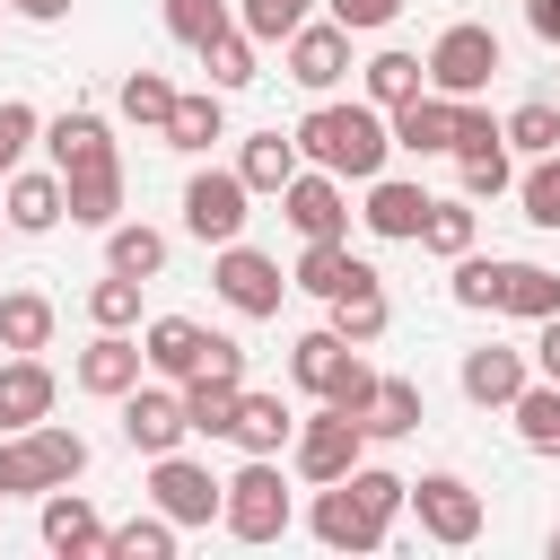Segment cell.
<instances>
[{
    "mask_svg": "<svg viewBox=\"0 0 560 560\" xmlns=\"http://www.w3.org/2000/svg\"><path fill=\"white\" fill-rule=\"evenodd\" d=\"M420 245H429L438 262L472 254V192H464V201H429V228H420Z\"/></svg>",
    "mask_w": 560,
    "mask_h": 560,
    "instance_id": "7bdbcfd3",
    "label": "cell"
},
{
    "mask_svg": "<svg viewBox=\"0 0 560 560\" xmlns=\"http://www.w3.org/2000/svg\"><path fill=\"white\" fill-rule=\"evenodd\" d=\"M236 376H184V411H192V438H228L236 429Z\"/></svg>",
    "mask_w": 560,
    "mask_h": 560,
    "instance_id": "74e56055",
    "label": "cell"
},
{
    "mask_svg": "<svg viewBox=\"0 0 560 560\" xmlns=\"http://www.w3.org/2000/svg\"><path fill=\"white\" fill-rule=\"evenodd\" d=\"M411 516H420V534L446 542V551L481 542V525H490V508H481V490H472L464 472H420V481H411Z\"/></svg>",
    "mask_w": 560,
    "mask_h": 560,
    "instance_id": "8992f818",
    "label": "cell"
},
{
    "mask_svg": "<svg viewBox=\"0 0 560 560\" xmlns=\"http://www.w3.org/2000/svg\"><path fill=\"white\" fill-rule=\"evenodd\" d=\"M455 175H464V192H472V201H499V192L516 184V166H508V131H499V140H481V149H455Z\"/></svg>",
    "mask_w": 560,
    "mask_h": 560,
    "instance_id": "ab89813d",
    "label": "cell"
},
{
    "mask_svg": "<svg viewBox=\"0 0 560 560\" xmlns=\"http://www.w3.org/2000/svg\"><path fill=\"white\" fill-rule=\"evenodd\" d=\"M175 96H184V88H175L166 70H131V79L114 88V114H122V122H140V131H166Z\"/></svg>",
    "mask_w": 560,
    "mask_h": 560,
    "instance_id": "d6a6232c",
    "label": "cell"
},
{
    "mask_svg": "<svg viewBox=\"0 0 560 560\" xmlns=\"http://www.w3.org/2000/svg\"><path fill=\"white\" fill-rule=\"evenodd\" d=\"M140 350H149V368H158L166 385H184V376H201L210 332H201L192 315H149V324H140Z\"/></svg>",
    "mask_w": 560,
    "mask_h": 560,
    "instance_id": "7402d4cb",
    "label": "cell"
},
{
    "mask_svg": "<svg viewBox=\"0 0 560 560\" xmlns=\"http://www.w3.org/2000/svg\"><path fill=\"white\" fill-rule=\"evenodd\" d=\"M499 131H508V149L542 158V149H560V105H551V96H525V105H516V114H508Z\"/></svg>",
    "mask_w": 560,
    "mask_h": 560,
    "instance_id": "ee69618b",
    "label": "cell"
},
{
    "mask_svg": "<svg viewBox=\"0 0 560 560\" xmlns=\"http://www.w3.org/2000/svg\"><path fill=\"white\" fill-rule=\"evenodd\" d=\"M490 79H499V35L472 26V18H455V26L429 44V88H438V96H481Z\"/></svg>",
    "mask_w": 560,
    "mask_h": 560,
    "instance_id": "ba28073f",
    "label": "cell"
},
{
    "mask_svg": "<svg viewBox=\"0 0 560 560\" xmlns=\"http://www.w3.org/2000/svg\"><path fill=\"white\" fill-rule=\"evenodd\" d=\"M140 368H149V350H140L131 332H96V341L70 359V385L96 394V402H122V394L140 385Z\"/></svg>",
    "mask_w": 560,
    "mask_h": 560,
    "instance_id": "5bb4252c",
    "label": "cell"
},
{
    "mask_svg": "<svg viewBox=\"0 0 560 560\" xmlns=\"http://www.w3.org/2000/svg\"><path fill=\"white\" fill-rule=\"evenodd\" d=\"M245 455H289V438H298V411L280 402V394H236V429H228Z\"/></svg>",
    "mask_w": 560,
    "mask_h": 560,
    "instance_id": "d4e9b609",
    "label": "cell"
},
{
    "mask_svg": "<svg viewBox=\"0 0 560 560\" xmlns=\"http://www.w3.org/2000/svg\"><path fill=\"white\" fill-rule=\"evenodd\" d=\"M324 18H341L350 35H376V26L402 18V0H324Z\"/></svg>",
    "mask_w": 560,
    "mask_h": 560,
    "instance_id": "f907efd6",
    "label": "cell"
},
{
    "mask_svg": "<svg viewBox=\"0 0 560 560\" xmlns=\"http://www.w3.org/2000/svg\"><path fill=\"white\" fill-rule=\"evenodd\" d=\"M298 149H306V166H332L341 184H368V175H385V158H394V122H385V105H315L306 122H298Z\"/></svg>",
    "mask_w": 560,
    "mask_h": 560,
    "instance_id": "6da1fadb",
    "label": "cell"
},
{
    "mask_svg": "<svg viewBox=\"0 0 560 560\" xmlns=\"http://www.w3.org/2000/svg\"><path fill=\"white\" fill-rule=\"evenodd\" d=\"M0 236H18V228H9V201H0Z\"/></svg>",
    "mask_w": 560,
    "mask_h": 560,
    "instance_id": "680465c9",
    "label": "cell"
},
{
    "mask_svg": "<svg viewBox=\"0 0 560 560\" xmlns=\"http://www.w3.org/2000/svg\"><path fill=\"white\" fill-rule=\"evenodd\" d=\"M289 481H280V455H245L236 472H228V508H219V525L236 534V542H280L289 534Z\"/></svg>",
    "mask_w": 560,
    "mask_h": 560,
    "instance_id": "7a4b0ae2",
    "label": "cell"
},
{
    "mask_svg": "<svg viewBox=\"0 0 560 560\" xmlns=\"http://www.w3.org/2000/svg\"><path fill=\"white\" fill-rule=\"evenodd\" d=\"M359 88H368V105L394 114V105H411V96L429 88V61H420V52H376V61L359 70Z\"/></svg>",
    "mask_w": 560,
    "mask_h": 560,
    "instance_id": "1f68e13d",
    "label": "cell"
},
{
    "mask_svg": "<svg viewBox=\"0 0 560 560\" xmlns=\"http://www.w3.org/2000/svg\"><path fill=\"white\" fill-rule=\"evenodd\" d=\"M499 315H516V324L560 315V271H542V262H508V254H499Z\"/></svg>",
    "mask_w": 560,
    "mask_h": 560,
    "instance_id": "484cf974",
    "label": "cell"
},
{
    "mask_svg": "<svg viewBox=\"0 0 560 560\" xmlns=\"http://www.w3.org/2000/svg\"><path fill=\"white\" fill-rule=\"evenodd\" d=\"M254 52H262V44H254L245 26H219V35L201 44V70H210V88H219V96L254 88V79H262V61H254Z\"/></svg>",
    "mask_w": 560,
    "mask_h": 560,
    "instance_id": "f546056e",
    "label": "cell"
},
{
    "mask_svg": "<svg viewBox=\"0 0 560 560\" xmlns=\"http://www.w3.org/2000/svg\"><path fill=\"white\" fill-rule=\"evenodd\" d=\"M88 324H96V332H131V324H140V280H131V271H105V280L88 289Z\"/></svg>",
    "mask_w": 560,
    "mask_h": 560,
    "instance_id": "60d3db41",
    "label": "cell"
},
{
    "mask_svg": "<svg viewBox=\"0 0 560 560\" xmlns=\"http://www.w3.org/2000/svg\"><path fill=\"white\" fill-rule=\"evenodd\" d=\"M210 289H219V306H228V315L262 324V315H280V298H289L298 280H289V271L262 254V245H245V236H236V245H219V262H210Z\"/></svg>",
    "mask_w": 560,
    "mask_h": 560,
    "instance_id": "3957f363",
    "label": "cell"
},
{
    "mask_svg": "<svg viewBox=\"0 0 560 560\" xmlns=\"http://www.w3.org/2000/svg\"><path fill=\"white\" fill-rule=\"evenodd\" d=\"M525 26H534L542 44H560V0H525Z\"/></svg>",
    "mask_w": 560,
    "mask_h": 560,
    "instance_id": "9f6ffc18",
    "label": "cell"
},
{
    "mask_svg": "<svg viewBox=\"0 0 560 560\" xmlns=\"http://www.w3.org/2000/svg\"><path fill=\"white\" fill-rule=\"evenodd\" d=\"M245 201H254V184H245L236 166H201V175L184 184V228H192L201 245H236L245 219H254Z\"/></svg>",
    "mask_w": 560,
    "mask_h": 560,
    "instance_id": "9c48e42d",
    "label": "cell"
},
{
    "mask_svg": "<svg viewBox=\"0 0 560 560\" xmlns=\"http://www.w3.org/2000/svg\"><path fill=\"white\" fill-rule=\"evenodd\" d=\"M551 560H560V525H551Z\"/></svg>",
    "mask_w": 560,
    "mask_h": 560,
    "instance_id": "91938a15",
    "label": "cell"
},
{
    "mask_svg": "<svg viewBox=\"0 0 560 560\" xmlns=\"http://www.w3.org/2000/svg\"><path fill=\"white\" fill-rule=\"evenodd\" d=\"M359 464H368V429H359V411L324 402L315 420H298V438H289V472H298V481H341V472H359Z\"/></svg>",
    "mask_w": 560,
    "mask_h": 560,
    "instance_id": "277c9868",
    "label": "cell"
},
{
    "mask_svg": "<svg viewBox=\"0 0 560 560\" xmlns=\"http://www.w3.org/2000/svg\"><path fill=\"white\" fill-rule=\"evenodd\" d=\"M18 18H35V26H52V18H70V0H9Z\"/></svg>",
    "mask_w": 560,
    "mask_h": 560,
    "instance_id": "6f0895ef",
    "label": "cell"
},
{
    "mask_svg": "<svg viewBox=\"0 0 560 560\" xmlns=\"http://www.w3.org/2000/svg\"><path fill=\"white\" fill-rule=\"evenodd\" d=\"M280 219L298 236H350V201H341V175L332 166H298L289 192H280Z\"/></svg>",
    "mask_w": 560,
    "mask_h": 560,
    "instance_id": "4fadbf2b",
    "label": "cell"
},
{
    "mask_svg": "<svg viewBox=\"0 0 560 560\" xmlns=\"http://www.w3.org/2000/svg\"><path fill=\"white\" fill-rule=\"evenodd\" d=\"M0 350H52V298L44 289H9L0 298Z\"/></svg>",
    "mask_w": 560,
    "mask_h": 560,
    "instance_id": "e575fe53",
    "label": "cell"
},
{
    "mask_svg": "<svg viewBox=\"0 0 560 560\" xmlns=\"http://www.w3.org/2000/svg\"><path fill=\"white\" fill-rule=\"evenodd\" d=\"M289 280H298L306 298H324V306H332L341 289H368V280H376V262H359V254H350V236H306V254H298V271H289Z\"/></svg>",
    "mask_w": 560,
    "mask_h": 560,
    "instance_id": "ffe728a7",
    "label": "cell"
},
{
    "mask_svg": "<svg viewBox=\"0 0 560 560\" xmlns=\"http://www.w3.org/2000/svg\"><path fill=\"white\" fill-rule=\"evenodd\" d=\"M0 201H9V228H18V236H44V228L70 219L61 166H18V175H0Z\"/></svg>",
    "mask_w": 560,
    "mask_h": 560,
    "instance_id": "9a60e30c",
    "label": "cell"
},
{
    "mask_svg": "<svg viewBox=\"0 0 560 560\" xmlns=\"http://www.w3.org/2000/svg\"><path fill=\"white\" fill-rule=\"evenodd\" d=\"M280 61H289V79H298L306 96H332V88L350 79V26H341V18H306V26L280 44Z\"/></svg>",
    "mask_w": 560,
    "mask_h": 560,
    "instance_id": "30bf717a",
    "label": "cell"
},
{
    "mask_svg": "<svg viewBox=\"0 0 560 560\" xmlns=\"http://www.w3.org/2000/svg\"><path fill=\"white\" fill-rule=\"evenodd\" d=\"M534 368H542V376H560V315H542V324H534Z\"/></svg>",
    "mask_w": 560,
    "mask_h": 560,
    "instance_id": "11a10c76",
    "label": "cell"
},
{
    "mask_svg": "<svg viewBox=\"0 0 560 560\" xmlns=\"http://www.w3.org/2000/svg\"><path fill=\"white\" fill-rule=\"evenodd\" d=\"M18 438H26L35 472H44V490H61V481H79V472H88V438H79V429H61V420H35V429H18Z\"/></svg>",
    "mask_w": 560,
    "mask_h": 560,
    "instance_id": "f1b7e54d",
    "label": "cell"
},
{
    "mask_svg": "<svg viewBox=\"0 0 560 560\" xmlns=\"http://www.w3.org/2000/svg\"><path fill=\"white\" fill-rule=\"evenodd\" d=\"M385 324H394L385 280H368V289H341V298H332V332H341V341H359V350H368V341H385Z\"/></svg>",
    "mask_w": 560,
    "mask_h": 560,
    "instance_id": "8d00e7d4",
    "label": "cell"
},
{
    "mask_svg": "<svg viewBox=\"0 0 560 560\" xmlns=\"http://www.w3.org/2000/svg\"><path fill=\"white\" fill-rule=\"evenodd\" d=\"M105 516L88 508V490H44V551H61V560H105Z\"/></svg>",
    "mask_w": 560,
    "mask_h": 560,
    "instance_id": "2e32d148",
    "label": "cell"
},
{
    "mask_svg": "<svg viewBox=\"0 0 560 560\" xmlns=\"http://www.w3.org/2000/svg\"><path fill=\"white\" fill-rule=\"evenodd\" d=\"M158 9H166V35H175V44H192V52H201L219 26H236V18H228V0H158Z\"/></svg>",
    "mask_w": 560,
    "mask_h": 560,
    "instance_id": "bcb514c9",
    "label": "cell"
},
{
    "mask_svg": "<svg viewBox=\"0 0 560 560\" xmlns=\"http://www.w3.org/2000/svg\"><path fill=\"white\" fill-rule=\"evenodd\" d=\"M359 429H368V446H385V438H411V429H420V385H411V376H385Z\"/></svg>",
    "mask_w": 560,
    "mask_h": 560,
    "instance_id": "f35d334b",
    "label": "cell"
},
{
    "mask_svg": "<svg viewBox=\"0 0 560 560\" xmlns=\"http://www.w3.org/2000/svg\"><path fill=\"white\" fill-rule=\"evenodd\" d=\"M35 140H44V114H35L26 96H0V175H18Z\"/></svg>",
    "mask_w": 560,
    "mask_h": 560,
    "instance_id": "7dc6e473",
    "label": "cell"
},
{
    "mask_svg": "<svg viewBox=\"0 0 560 560\" xmlns=\"http://www.w3.org/2000/svg\"><path fill=\"white\" fill-rule=\"evenodd\" d=\"M359 219H368V236H385V245H420V228H429V192L402 184V175H368Z\"/></svg>",
    "mask_w": 560,
    "mask_h": 560,
    "instance_id": "ac0fdd59",
    "label": "cell"
},
{
    "mask_svg": "<svg viewBox=\"0 0 560 560\" xmlns=\"http://www.w3.org/2000/svg\"><path fill=\"white\" fill-rule=\"evenodd\" d=\"M306 18H315V0H236V26H245L254 44H289Z\"/></svg>",
    "mask_w": 560,
    "mask_h": 560,
    "instance_id": "b9f144b4",
    "label": "cell"
},
{
    "mask_svg": "<svg viewBox=\"0 0 560 560\" xmlns=\"http://www.w3.org/2000/svg\"><path fill=\"white\" fill-rule=\"evenodd\" d=\"M306 166V149H298V131H254L245 149H236V175L254 184V192H289V175Z\"/></svg>",
    "mask_w": 560,
    "mask_h": 560,
    "instance_id": "4316f807",
    "label": "cell"
},
{
    "mask_svg": "<svg viewBox=\"0 0 560 560\" xmlns=\"http://www.w3.org/2000/svg\"><path fill=\"white\" fill-rule=\"evenodd\" d=\"M306 525H315L324 551H376V542L394 534V516H385L350 472H341V481H315V516H306Z\"/></svg>",
    "mask_w": 560,
    "mask_h": 560,
    "instance_id": "52a82bcc",
    "label": "cell"
},
{
    "mask_svg": "<svg viewBox=\"0 0 560 560\" xmlns=\"http://www.w3.org/2000/svg\"><path fill=\"white\" fill-rule=\"evenodd\" d=\"M184 438H192L184 394H166V385H131V394H122V446H131V455H175Z\"/></svg>",
    "mask_w": 560,
    "mask_h": 560,
    "instance_id": "8fae6325",
    "label": "cell"
},
{
    "mask_svg": "<svg viewBox=\"0 0 560 560\" xmlns=\"http://www.w3.org/2000/svg\"><path fill=\"white\" fill-rule=\"evenodd\" d=\"M166 149H184V158H201L210 140H228V96L219 88H192V96H175V114H166V131H158Z\"/></svg>",
    "mask_w": 560,
    "mask_h": 560,
    "instance_id": "cb8c5ba5",
    "label": "cell"
},
{
    "mask_svg": "<svg viewBox=\"0 0 560 560\" xmlns=\"http://www.w3.org/2000/svg\"><path fill=\"white\" fill-rule=\"evenodd\" d=\"M61 184H70V228H96L105 236L122 219V158L114 166H88V175H61Z\"/></svg>",
    "mask_w": 560,
    "mask_h": 560,
    "instance_id": "83f0119b",
    "label": "cell"
},
{
    "mask_svg": "<svg viewBox=\"0 0 560 560\" xmlns=\"http://www.w3.org/2000/svg\"><path fill=\"white\" fill-rule=\"evenodd\" d=\"M149 508H166V516L192 534V525H219V508H228V481L175 446V455H149Z\"/></svg>",
    "mask_w": 560,
    "mask_h": 560,
    "instance_id": "5b68a950",
    "label": "cell"
},
{
    "mask_svg": "<svg viewBox=\"0 0 560 560\" xmlns=\"http://www.w3.org/2000/svg\"><path fill=\"white\" fill-rule=\"evenodd\" d=\"M105 271L158 280V271H166V236H158L149 219H114V228H105Z\"/></svg>",
    "mask_w": 560,
    "mask_h": 560,
    "instance_id": "4dcf8cb0",
    "label": "cell"
},
{
    "mask_svg": "<svg viewBox=\"0 0 560 560\" xmlns=\"http://www.w3.org/2000/svg\"><path fill=\"white\" fill-rule=\"evenodd\" d=\"M508 411H516V438H525L534 455H560V376H534Z\"/></svg>",
    "mask_w": 560,
    "mask_h": 560,
    "instance_id": "d590c367",
    "label": "cell"
},
{
    "mask_svg": "<svg viewBox=\"0 0 560 560\" xmlns=\"http://www.w3.org/2000/svg\"><path fill=\"white\" fill-rule=\"evenodd\" d=\"M350 359H359V341H341L332 324H324V332H298V341H289V376H298V385H306L315 402H332V385L350 376Z\"/></svg>",
    "mask_w": 560,
    "mask_h": 560,
    "instance_id": "603a6c76",
    "label": "cell"
},
{
    "mask_svg": "<svg viewBox=\"0 0 560 560\" xmlns=\"http://www.w3.org/2000/svg\"><path fill=\"white\" fill-rule=\"evenodd\" d=\"M516 201H525L534 228H560V149H542V158L516 175Z\"/></svg>",
    "mask_w": 560,
    "mask_h": 560,
    "instance_id": "f6af8a7d",
    "label": "cell"
},
{
    "mask_svg": "<svg viewBox=\"0 0 560 560\" xmlns=\"http://www.w3.org/2000/svg\"><path fill=\"white\" fill-rule=\"evenodd\" d=\"M525 385H534V359H525V350H508V341H481V350H464V402H481V411H508Z\"/></svg>",
    "mask_w": 560,
    "mask_h": 560,
    "instance_id": "d6986e66",
    "label": "cell"
},
{
    "mask_svg": "<svg viewBox=\"0 0 560 560\" xmlns=\"http://www.w3.org/2000/svg\"><path fill=\"white\" fill-rule=\"evenodd\" d=\"M201 376H236V385H245V350H236L228 332H210V359H201Z\"/></svg>",
    "mask_w": 560,
    "mask_h": 560,
    "instance_id": "db71d44e",
    "label": "cell"
},
{
    "mask_svg": "<svg viewBox=\"0 0 560 560\" xmlns=\"http://www.w3.org/2000/svg\"><path fill=\"white\" fill-rule=\"evenodd\" d=\"M376 385H385V376H376V368H368V359H350V376H341V385H332V402H341V411H359V420H368V402H376Z\"/></svg>",
    "mask_w": 560,
    "mask_h": 560,
    "instance_id": "816d5d0a",
    "label": "cell"
},
{
    "mask_svg": "<svg viewBox=\"0 0 560 560\" xmlns=\"http://www.w3.org/2000/svg\"><path fill=\"white\" fill-rule=\"evenodd\" d=\"M0 499H44V472H35L26 438H0Z\"/></svg>",
    "mask_w": 560,
    "mask_h": 560,
    "instance_id": "681fc988",
    "label": "cell"
},
{
    "mask_svg": "<svg viewBox=\"0 0 560 560\" xmlns=\"http://www.w3.org/2000/svg\"><path fill=\"white\" fill-rule=\"evenodd\" d=\"M455 306L499 315V254H455Z\"/></svg>",
    "mask_w": 560,
    "mask_h": 560,
    "instance_id": "c3c4849f",
    "label": "cell"
},
{
    "mask_svg": "<svg viewBox=\"0 0 560 560\" xmlns=\"http://www.w3.org/2000/svg\"><path fill=\"white\" fill-rule=\"evenodd\" d=\"M551 105H560V96H551Z\"/></svg>",
    "mask_w": 560,
    "mask_h": 560,
    "instance_id": "94428289",
    "label": "cell"
},
{
    "mask_svg": "<svg viewBox=\"0 0 560 560\" xmlns=\"http://www.w3.org/2000/svg\"><path fill=\"white\" fill-rule=\"evenodd\" d=\"M385 122H394V149H411V158H455V96L420 88V96L394 105Z\"/></svg>",
    "mask_w": 560,
    "mask_h": 560,
    "instance_id": "44dd1931",
    "label": "cell"
},
{
    "mask_svg": "<svg viewBox=\"0 0 560 560\" xmlns=\"http://www.w3.org/2000/svg\"><path fill=\"white\" fill-rule=\"evenodd\" d=\"M52 394H61V376L44 368V350H9L0 359V438L52 420Z\"/></svg>",
    "mask_w": 560,
    "mask_h": 560,
    "instance_id": "7c38bea8",
    "label": "cell"
},
{
    "mask_svg": "<svg viewBox=\"0 0 560 560\" xmlns=\"http://www.w3.org/2000/svg\"><path fill=\"white\" fill-rule=\"evenodd\" d=\"M175 542H184V525L166 508H149V516H131V525L105 534V560H175Z\"/></svg>",
    "mask_w": 560,
    "mask_h": 560,
    "instance_id": "836d02e7",
    "label": "cell"
},
{
    "mask_svg": "<svg viewBox=\"0 0 560 560\" xmlns=\"http://www.w3.org/2000/svg\"><path fill=\"white\" fill-rule=\"evenodd\" d=\"M44 158H52L61 175H88V166H114V122H105V114H88V105H70V114H52V122H44Z\"/></svg>",
    "mask_w": 560,
    "mask_h": 560,
    "instance_id": "e0dca14e",
    "label": "cell"
},
{
    "mask_svg": "<svg viewBox=\"0 0 560 560\" xmlns=\"http://www.w3.org/2000/svg\"><path fill=\"white\" fill-rule=\"evenodd\" d=\"M481 140H499V122L481 114V96H455V149H481Z\"/></svg>",
    "mask_w": 560,
    "mask_h": 560,
    "instance_id": "f5cc1de1",
    "label": "cell"
}]
</instances>
